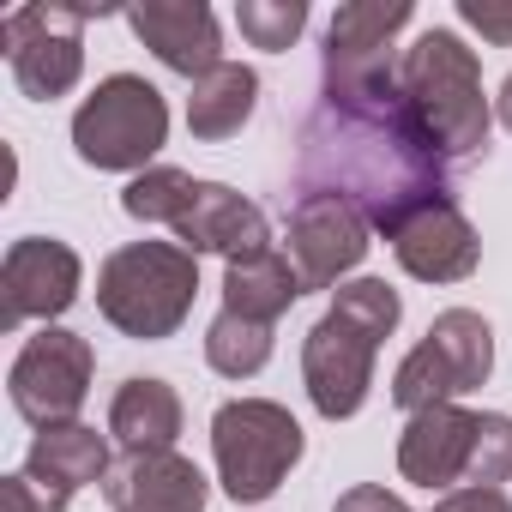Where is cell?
<instances>
[{"instance_id": "cell-19", "label": "cell", "mask_w": 512, "mask_h": 512, "mask_svg": "<svg viewBox=\"0 0 512 512\" xmlns=\"http://www.w3.org/2000/svg\"><path fill=\"white\" fill-rule=\"evenodd\" d=\"M253 97H260V79L241 61H223L211 67L205 79H193V97H187V133L193 139H229L241 133V121L253 115Z\"/></svg>"}, {"instance_id": "cell-28", "label": "cell", "mask_w": 512, "mask_h": 512, "mask_svg": "<svg viewBox=\"0 0 512 512\" xmlns=\"http://www.w3.org/2000/svg\"><path fill=\"white\" fill-rule=\"evenodd\" d=\"M332 512H410L398 494H386L380 482H362V488H350V494H338V506Z\"/></svg>"}, {"instance_id": "cell-27", "label": "cell", "mask_w": 512, "mask_h": 512, "mask_svg": "<svg viewBox=\"0 0 512 512\" xmlns=\"http://www.w3.org/2000/svg\"><path fill=\"white\" fill-rule=\"evenodd\" d=\"M434 512H512V500L500 488H452L434 500Z\"/></svg>"}, {"instance_id": "cell-14", "label": "cell", "mask_w": 512, "mask_h": 512, "mask_svg": "<svg viewBox=\"0 0 512 512\" xmlns=\"http://www.w3.org/2000/svg\"><path fill=\"white\" fill-rule=\"evenodd\" d=\"M133 37L169 67V73H187V79H205L211 67H223V37H217V19L199 0H145V7L127 13Z\"/></svg>"}, {"instance_id": "cell-6", "label": "cell", "mask_w": 512, "mask_h": 512, "mask_svg": "<svg viewBox=\"0 0 512 512\" xmlns=\"http://www.w3.org/2000/svg\"><path fill=\"white\" fill-rule=\"evenodd\" d=\"M169 139V103L139 73H109L73 115V151L91 169H139Z\"/></svg>"}, {"instance_id": "cell-16", "label": "cell", "mask_w": 512, "mask_h": 512, "mask_svg": "<svg viewBox=\"0 0 512 512\" xmlns=\"http://www.w3.org/2000/svg\"><path fill=\"white\" fill-rule=\"evenodd\" d=\"M470 440H476V410L434 404V410L410 416V428H404V440H398V470H404V482H416V488H446V494H452V482H464Z\"/></svg>"}, {"instance_id": "cell-4", "label": "cell", "mask_w": 512, "mask_h": 512, "mask_svg": "<svg viewBox=\"0 0 512 512\" xmlns=\"http://www.w3.org/2000/svg\"><path fill=\"white\" fill-rule=\"evenodd\" d=\"M193 296H199V260L175 241H133V247H115L103 272H97V308L115 332L127 338H169L187 314H193Z\"/></svg>"}, {"instance_id": "cell-12", "label": "cell", "mask_w": 512, "mask_h": 512, "mask_svg": "<svg viewBox=\"0 0 512 512\" xmlns=\"http://www.w3.org/2000/svg\"><path fill=\"white\" fill-rule=\"evenodd\" d=\"M368 217L338 193H308L290 211V260L302 272V290H332L368 253Z\"/></svg>"}, {"instance_id": "cell-21", "label": "cell", "mask_w": 512, "mask_h": 512, "mask_svg": "<svg viewBox=\"0 0 512 512\" xmlns=\"http://www.w3.org/2000/svg\"><path fill=\"white\" fill-rule=\"evenodd\" d=\"M205 362L223 374V380H247V374H260L272 362V326L260 320H241V314H217L211 332H205Z\"/></svg>"}, {"instance_id": "cell-1", "label": "cell", "mask_w": 512, "mask_h": 512, "mask_svg": "<svg viewBox=\"0 0 512 512\" xmlns=\"http://www.w3.org/2000/svg\"><path fill=\"white\" fill-rule=\"evenodd\" d=\"M296 187L302 199L338 193L374 229H392L410 205L446 193V157L422 139L398 85L362 91V97L320 91V109L302 121Z\"/></svg>"}, {"instance_id": "cell-15", "label": "cell", "mask_w": 512, "mask_h": 512, "mask_svg": "<svg viewBox=\"0 0 512 512\" xmlns=\"http://www.w3.org/2000/svg\"><path fill=\"white\" fill-rule=\"evenodd\" d=\"M115 512H205V476L181 452H127L103 476Z\"/></svg>"}, {"instance_id": "cell-5", "label": "cell", "mask_w": 512, "mask_h": 512, "mask_svg": "<svg viewBox=\"0 0 512 512\" xmlns=\"http://www.w3.org/2000/svg\"><path fill=\"white\" fill-rule=\"evenodd\" d=\"M211 452L229 500H272L302 458V422L272 398H235L211 416Z\"/></svg>"}, {"instance_id": "cell-24", "label": "cell", "mask_w": 512, "mask_h": 512, "mask_svg": "<svg viewBox=\"0 0 512 512\" xmlns=\"http://www.w3.org/2000/svg\"><path fill=\"white\" fill-rule=\"evenodd\" d=\"M506 476H512V416L488 410V416H476V440H470L464 482L470 488H500Z\"/></svg>"}, {"instance_id": "cell-2", "label": "cell", "mask_w": 512, "mask_h": 512, "mask_svg": "<svg viewBox=\"0 0 512 512\" xmlns=\"http://www.w3.org/2000/svg\"><path fill=\"white\" fill-rule=\"evenodd\" d=\"M398 320H404V302L386 278H356L332 290V308L302 344V380L326 422H344L362 410L374 386V350L398 332Z\"/></svg>"}, {"instance_id": "cell-22", "label": "cell", "mask_w": 512, "mask_h": 512, "mask_svg": "<svg viewBox=\"0 0 512 512\" xmlns=\"http://www.w3.org/2000/svg\"><path fill=\"white\" fill-rule=\"evenodd\" d=\"M193 193H199V181L187 175V169H169V163H157V169H145V175H133L127 181V193H121V211L127 217H139V223H181V211L193 205Z\"/></svg>"}, {"instance_id": "cell-25", "label": "cell", "mask_w": 512, "mask_h": 512, "mask_svg": "<svg viewBox=\"0 0 512 512\" xmlns=\"http://www.w3.org/2000/svg\"><path fill=\"white\" fill-rule=\"evenodd\" d=\"M67 500H73V488L43 482L37 470H13L0 482V512H67Z\"/></svg>"}, {"instance_id": "cell-20", "label": "cell", "mask_w": 512, "mask_h": 512, "mask_svg": "<svg viewBox=\"0 0 512 512\" xmlns=\"http://www.w3.org/2000/svg\"><path fill=\"white\" fill-rule=\"evenodd\" d=\"M25 470H37L43 482H61V488L79 494L85 482H103L115 464H109V446H103L97 428H85V422H55V428H43V434L31 440Z\"/></svg>"}, {"instance_id": "cell-9", "label": "cell", "mask_w": 512, "mask_h": 512, "mask_svg": "<svg viewBox=\"0 0 512 512\" xmlns=\"http://www.w3.org/2000/svg\"><path fill=\"white\" fill-rule=\"evenodd\" d=\"M410 0H356V7L332 13L326 31V91L332 97H362L398 85L392 67V37L410 25Z\"/></svg>"}, {"instance_id": "cell-3", "label": "cell", "mask_w": 512, "mask_h": 512, "mask_svg": "<svg viewBox=\"0 0 512 512\" xmlns=\"http://www.w3.org/2000/svg\"><path fill=\"white\" fill-rule=\"evenodd\" d=\"M398 91L422 127V139L458 163V157H476L488 145V97H482V67L476 55L458 43V31H422L404 61H398Z\"/></svg>"}, {"instance_id": "cell-18", "label": "cell", "mask_w": 512, "mask_h": 512, "mask_svg": "<svg viewBox=\"0 0 512 512\" xmlns=\"http://www.w3.org/2000/svg\"><path fill=\"white\" fill-rule=\"evenodd\" d=\"M109 434L127 452H169L181 434V398L169 380H127L109 404Z\"/></svg>"}, {"instance_id": "cell-7", "label": "cell", "mask_w": 512, "mask_h": 512, "mask_svg": "<svg viewBox=\"0 0 512 512\" xmlns=\"http://www.w3.org/2000/svg\"><path fill=\"white\" fill-rule=\"evenodd\" d=\"M91 7H19L7 13V25H0V49H7L13 61V79L25 97L37 103H55L79 85L85 73V31Z\"/></svg>"}, {"instance_id": "cell-23", "label": "cell", "mask_w": 512, "mask_h": 512, "mask_svg": "<svg viewBox=\"0 0 512 512\" xmlns=\"http://www.w3.org/2000/svg\"><path fill=\"white\" fill-rule=\"evenodd\" d=\"M235 25H241V37L253 49H290L308 31V7L302 0H241Z\"/></svg>"}, {"instance_id": "cell-17", "label": "cell", "mask_w": 512, "mask_h": 512, "mask_svg": "<svg viewBox=\"0 0 512 512\" xmlns=\"http://www.w3.org/2000/svg\"><path fill=\"white\" fill-rule=\"evenodd\" d=\"M302 296V272L290 253H253V260H235L223 272V308L241 314V320H260L272 326L278 314H290V302Z\"/></svg>"}, {"instance_id": "cell-26", "label": "cell", "mask_w": 512, "mask_h": 512, "mask_svg": "<svg viewBox=\"0 0 512 512\" xmlns=\"http://www.w3.org/2000/svg\"><path fill=\"white\" fill-rule=\"evenodd\" d=\"M458 19L470 31H482L488 43L512 49V0H458Z\"/></svg>"}, {"instance_id": "cell-10", "label": "cell", "mask_w": 512, "mask_h": 512, "mask_svg": "<svg viewBox=\"0 0 512 512\" xmlns=\"http://www.w3.org/2000/svg\"><path fill=\"white\" fill-rule=\"evenodd\" d=\"M79 302V253L49 235H25L0 260V326L19 332L25 320H55Z\"/></svg>"}, {"instance_id": "cell-11", "label": "cell", "mask_w": 512, "mask_h": 512, "mask_svg": "<svg viewBox=\"0 0 512 512\" xmlns=\"http://www.w3.org/2000/svg\"><path fill=\"white\" fill-rule=\"evenodd\" d=\"M392 253H398V266L422 284H458L476 272L482 260V241L470 229V217L452 205V193H434L422 205H410L392 229H386Z\"/></svg>"}, {"instance_id": "cell-8", "label": "cell", "mask_w": 512, "mask_h": 512, "mask_svg": "<svg viewBox=\"0 0 512 512\" xmlns=\"http://www.w3.org/2000/svg\"><path fill=\"white\" fill-rule=\"evenodd\" d=\"M91 368H97V356H91V344H85L79 332L43 326V332L19 350V362H13V374H7L13 410H19L31 428L79 422V404H85V392H91Z\"/></svg>"}, {"instance_id": "cell-29", "label": "cell", "mask_w": 512, "mask_h": 512, "mask_svg": "<svg viewBox=\"0 0 512 512\" xmlns=\"http://www.w3.org/2000/svg\"><path fill=\"white\" fill-rule=\"evenodd\" d=\"M500 121L512 127V73H506V85H500Z\"/></svg>"}, {"instance_id": "cell-13", "label": "cell", "mask_w": 512, "mask_h": 512, "mask_svg": "<svg viewBox=\"0 0 512 512\" xmlns=\"http://www.w3.org/2000/svg\"><path fill=\"white\" fill-rule=\"evenodd\" d=\"M175 241L193 253H223V260L235 266V260H253V253H266L272 247V223H266V211L253 205V199H241L235 187H223V181H199V193H193V205L181 211V223H175Z\"/></svg>"}]
</instances>
